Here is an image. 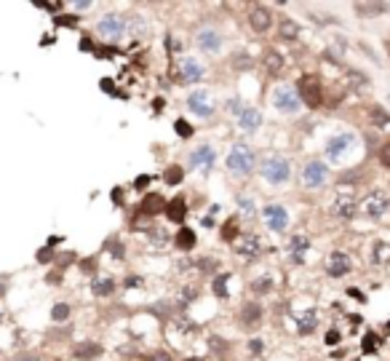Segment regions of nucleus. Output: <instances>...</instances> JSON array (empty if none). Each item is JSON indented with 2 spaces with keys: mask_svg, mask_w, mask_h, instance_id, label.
Returning <instances> with one entry per match:
<instances>
[{
  "mask_svg": "<svg viewBox=\"0 0 390 361\" xmlns=\"http://www.w3.org/2000/svg\"><path fill=\"white\" fill-rule=\"evenodd\" d=\"M163 212H166V217L171 219V222H182V219L187 217V204H185V198H171Z\"/></svg>",
  "mask_w": 390,
  "mask_h": 361,
  "instance_id": "obj_23",
  "label": "nucleus"
},
{
  "mask_svg": "<svg viewBox=\"0 0 390 361\" xmlns=\"http://www.w3.org/2000/svg\"><path fill=\"white\" fill-rule=\"evenodd\" d=\"M259 126H262V112L254 110V107H246L241 115H238V129L243 134H254Z\"/></svg>",
  "mask_w": 390,
  "mask_h": 361,
  "instance_id": "obj_19",
  "label": "nucleus"
},
{
  "mask_svg": "<svg viewBox=\"0 0 390 361\" xmlns=\"http://www.w3.org/2000/svg\"><path fill=\"white\" fill-rule=\"evenodd\" d=\"M179 78L185 83H198V80L203 78V64L187 56V59H182V64H179Z\"/></svg>",
  "mask_w": 390,
  "mask_h": 361,
  "instance_id": "obj_22",
  "label": "nucleus"
},
{
  "mask_svg": "<svg viewBox=\"0 0 390 361\" xmlns=\"http://www.w3.org/2000/svg\"><path fill=\"white\" fill-rule=\"evenodd\" d=\"M222 241H230V243H235L238 241V236H241V230H238V217H233V219H227V222L222 225Z\"/></svg>",
  "mask_w": 390,
  "mask_h": 361,
  "instance_id": "obj_29",
  "label": "nucleus"
},
{
  "mask_svg": "<svg viewBox=\"0 0 390 361\" xmlns=\"http://www.w3.org/2000/svg\"><path fill=\"white\" fill-rule=\"evenodd\" d=\"M262 219H265V225L273 230V233H283V230H286V225H289V209L283 206V204H265Z\"/></svg>",
  "mask_w": 390,
  "mask_h": 361,
  "instance_id": "obj_9",
  "label": "nucleus"
},
{
  "mask_svg": "<svg viewBox=\"0 0 390 361\" xmlns=\"http://www.w3.org/2000/svg\"><path fill=\"white\" fill-rule=\"evenodd\" d=\"M150 361H171V358H169V353L155 351V353H150Z\"/></svg>",
  "mask_w": 390,
  "mask_h": 361,
  "instance_id": "obj_50",
  "label": "nucleus"
},
{
  "mask_svg": "<svg viewBox=\"0 0 390 361\" xmlns=\"http://www.w3.org/2000/svg\"><path fill=\"white\" fill-rule=\"evenodd\" d=\"M163 209H166V201H163L160 193H147L145 198H142V204H139V212L145 217H155V214L163 212Z\"/></svg>",
  "mask_w": 390,
  "mask_h": 361,
  "instance_id": "obj_21",
  "label": "nucleus"
},
{
  "mask_svg": "<svg viewBox=\"0 0 390 361\" xmlns=\"http://www.w3.org/2000/svg\"><path fill=\"white\" fill-rule=\"evenodd\" d=\"M262 177L270 182V185H276V188H281V185H286L291 179V164L283 155L273 153V155H265L262 161Z\"/></svg>",
  "mask_w": 390,
  "mask_h": 361,
  "instance_id": "obj_2",
  "label": "nucleus"
},
{
  "mask_svg": "<svg viewBox=\"0 0 390 361\" xmlns=\"http://www.w3.org/2000/svg\"><path fill=\"white\" fill-rule=\"evenodd\" d=\"M195 43H198V49L206 51V54H219L222 46H224V38L214 27H200L198 35H195Z\"/></svg>",
  "mask_w": 390,
  "mask_h": 361,
  "instance_id": "obj_13",
  "label": "nucleus"
},
{
  "mask_svg": "<svg viewBox=\"0 0 390 361\" xmlns=\"http://www.w3.org/2000/svg\"><path fill=\"white\" fill-rule=\"evenodd\" d=\"M297 94H300V102L307 104L310 110H318L324 104V86L315 75H302L300 78V86H297Z\"/></svg>",
  "mask_w": 390,
  "mask_h": 361,
  "instance_id": "obj_4",
  "label": "nucleus"
},
{
  "mask_svg": "<svg viewBox=\"0 0 390 361\" xmlns=\"http://www.w3.org/2000/svg\"><path fill=\"white\" fill-rule=\"evenodd\" d=\"M126 286H142V278H126Z\"/></svg>",
  "mask_w": 390,
  "mask_h": 361,
  "instance_id": "obj_57",
  "label": "nucleus"
},
{
  "mask_svg": "<svg viewBox=\"0 0 390 361\" xmlns=\"http://www.w3.org/2000/svg\"><path fill=\"white\" fill-rule=\"evenodd\" d=\"M270 289H273V278H270L267 273H265V276H259V278H254V281H251V292H254V295H267Z\"/></svg>",
  "mask_w": 390,
  "mask_h": 361,
  "instance_id": "obj_34",
  "label": "nucleus"
},
{
  "mask_svg": "<svg viewBox=\"0 0 390 361\" xmlns=\"http://www.w3.org/2000/svg\"><path fill=\"white\" fill-rule=\"evenodd\" d=\"M147 185H150V177H139V179L134 182V188H139V190H145V188H147Z\"/></svg>",
  "mask_w": 390,
  "mask_h": 361,
  "instance_id": "obj_52",
  "label": "nucleus"
},
{
  "mask_svg": "<svg viewBox=\"0 0 390 361\" xmlns=\"http://www.w3.org/2000/svg\"><path fill=\"white\" fill-rule=\"evenodd\" d=\"M348 321L350 324H361V316H358V313H353V316H348Z\"/></svg>",
  "mask_w": 390,
  "mask_h": 361,
  "instance_id": "obj_60",
  "label": "nucleus"
},
{
  "mask_svg": "<svg viewBox=\"0 0 390 361\" xmlns=\"http://www.w3.org/2000/svg\"><path fill=\"white\" fill-rule=\"evenodd\" d=\"M209 348H211V351H214L217 356H219V353H227V351H230V345L224 343L222 337H217V334H211V337H209Z\"/></svg>",
  "mask_w": 390,
  "mask_h": 361,
  "instance_id": "obj_38",
  "label": "nucleus"
},
{
  "mask_svg": "<svg viewBox=\"0 0 390 361\" xmlns=\"http://www.w3.org/2000/svg\"><path fill=\"white\" fill-rule=\"evenodd\" d=\"M227 169L233 177H249V174L257 169V155L251 145L246 142H235L227 153Z\"/></svg>",
  "mask_w": 390,
  "mask_h": 361,
  "instance_id": "obj_1",
  "label": "nucleus"
},
{
  "mask_svg": "<svg viewBox=\"0 0 390 361\" xmlns=\"http://www.w3.org/2000/svg\"><path fill=\"white\" fill-rule=\"evenodd\" d=\"M38 260H40V262H49V260H51V252H49V249H43V252L38 254Z\"/></svg>",
  "mask_w": 390,
  "mask_h": 361,
  "instance_id": "obj_56",
  "label": "nucleus"
},
{
  "mask_svg": "<svg viewBox=\"0 0 390 361\" xmlns=\"http://www.w3.org/2000/svg\"><path fill=\"white\" fill-rule=\"evenodd\" d=\"M329 179V166L324 161H307L302 166V185L305 188H321Z\"/></svg>",
  "mask_w": 390,
  "mask_h": 361,
  "instance_id": "obj_11",
  "label": "nucleus"
},
{
  "mask_svg": "<svg viewBox=\"0 0 390 361\" xmlns=\"http://www.w3.org/2000/svg\"><path fill=\"white\" fill-rule=\"evenodd\" d=\"M262 316H265V310H262L259 302L249 300V302L241 305V327L243 329H257L259 324H262Z\"/></svg>",
  "mask_w": 390,
  "mask_h": 361,
  "instance_id": "obj_16",
  "label": "nucleus"
},
{
  "mask_svg": "<svg viewBox=\"0 0 390 361\" xmlns=\"http://www.w3.org/2000/svg\"><path fill=\"white\" fill-rule=\"evenodd\" d=\"M112 201H115V204H123V190H121V188L112 190Z\"/></svg>",
  "mask_w": 390,
  "mask_h": 361,
  "instance_id": "obj_53",
  "label": "nucleus"
},
{
  "mask_svg": "<svg viewBox=\"0 0 390 361\" xmlns=\"http://www.w3.org/2000/svg\"><path fill=\"white\" fill-rule=\"evenodd\" d=\"M110 252H112V257H118V260H123L126 254H123V243L121 241H112L110 243Z\"/></svg>",
  "mask_w": 390,
  "mask_h": 361,
  "instance_id": "obj_47",
  "label": "nucleus"
},
{
  "mask_svg": "<svg viewBox=\"0 0 390 361\" xmlns=\"http://www.w3.org/2000/svg\"><path fill=\"white\" fill-rule=\"evenodd\" d=\"M97 32L102 35L104 40H110V43L121 40V38H123V32H126V19L115 16V14L102 16V19L97 21Z\"/></svg>",
  "mask_w": 390,
  "mask_h": 361,
  "instance_id": "obj_10",
  "label": "nucleus"
},
{
  "mask_svg": "<svg viewBox=\"0 0 390 361\" xmlns=\"http://www.w3.org/2000/svg\"><path fill=\"white\" fill-rule=\"evenodd\" d=\"M91 289H94V295H97V297H107V295L115 292V281H112V278H97V281L91 284Z\"/></svg>",
  "mask_w": 390,
  "mask_h": 361,
  "instance_id": "obj_30",
  "label": "nucleus"
},
{
  "mask_svg": "<svg viewBox=\"0 0 390 361\" xmlns=\"http://www.w3.org/2000/svg\"><path fill=\"white\" fill-rule=\"evenodd\" d=\"M227 281H230V273H217V276H214V284H211V289H214V295H217L219 300H230Z\"/></svg>",
  "mask_w": 390,
  "mask_h": 361,
  "instance_id": "obj_28",
  "label": "nucleus"
},
{
  "mask_svg": "<svg viewBox=\"0 0 390 361\" xmlns=\"http://www.w3.org/2000/svg\"><path fill=\"white\" fill-rule=\"evenodd\" d=\"M150 241L152 243H155V246H166V243H169V236H166V230H150Z\"/></svg>",
  "mask_w": 390,
  "mask_h": 361,
  "instance_id": "obj_43",
  "label": "nucleus"
},
{
  "mask_svg": "<svg viewBox=\"0 0 390 361\" xmlns=\"http://www.w3.org/2000/svg\"><path fill=\"white\" fill-rule=\"evenodd\" d=\"M307 249H310V238H307L305 233H294V236L286 241V257H289L294 265H302V262H305Z\"/></svg>",
  "mask_w": 390,
  "mask_h": 361,
  "instance_id": "obj_15",
  "label": "nucleus"
},
{
  "mask_svg": "<svg viewBox=\"0 0 390 361\" xmlns=\"http://www.w3.org/2000/svg\"><path fill=\"white\" fill-rule=\"evenodd\" d=\"M51 319L56 324H62V321L70 319V305H67V302H56V305L51 308Z\"/></svg>",
  "mask_w": 390,
  "mask_h": 361,
  "instance_id": "obj_35",
  "label": "nucleus"
},
{
  "mask_svg": "<svg viewBox=\"0 0 390 361\" xmlns=\"http://www.w3.org/2000/svg\"><path fill=\"white\" fill-rule=\"evenodd\" d=\"M348 295H350L353 300H358V302H366V297H363V292H358V289H348Z\"/></svg>",
  "mask_w": 390,
  "mask_h": 361,
  "instance_id": "obj_51",
  "label": "nucleus"
},
{
  "mask_svg": "<svg viewBox=\"0 0 390 361\" xmlns=\"http://www.w3.org/2000/svg\"><path fill=\"white\" fill-rule=\"evenodd\" d=\"M102 88H104V91H110V94L115 91V88H112V80H110V78H104V80H102Z\"/></svg>",
  "mask_w": 390,
  "mask_h": 361,
  "instance_id": "obj_55",
  "label": "nucleus"
},
{
  "mask_svg": "<svg viewBox=\"0 0 390 361\" xmlns=\"http://www.w3.org/2000/svg\"><path fill=\"white\" fill-rule=\"evenodd\" d=\"M73 353L80 361H94L97 356H102V345H97V343H80V345H75Z\"/></svg>",
  "mask_w": 390,
  "mask_h": 361,
  "instance_id": "obj_24",
  "label": "nucleus"
},
{
  "mask_svg": "<svg viewBox=\"0 0 390 361\" xmlns=\"http://www.w3.org/2000/svg\"><path fill=\"white\" fill-rule=\"evenodd\" d=\"M16 361H40L35 353H25V356H16Z\"/></svg>",
  "mask_w": 390,
  "mask_h": 361,
  "instance_id": "obj_54",
  "label": "nucleus"
},
{
  "mask_svg": "<svg viewBox=\"0 0 390 361\" xmlns=\"http://www.w3.org/2000/svg\"><path fill=\"white\" fill-rule=\"evenodd\" d=\"M297 35H300L297 21H294V19H281V38H286V40H297Z\"/></svg>",
  "mask_w": 390,
  "mask_h": 361,
  "instance_id": "obj_33",
  "label": "nucleus"
},
{
  "mask_svg": "<svg viewBox=\"0 0 390 361\" xmlns=\"http://www.w3.org/2000/svg\"><path fill=\"white\" fill-rule=\"evenodd\" d=\"M262 249H265V243L257 233H241L238 241H235V254L241 260H257L262 254Z\"/></svg>",
  "mask_w": 390,
  "mask_h": 361,
  "instance_id": "obj_8",
  "label": "nucleus"
},
{
  "mask_svg": "<svg viewBox=\"0 0 390 361\" xmlns=\"http://www.w3.org/2000/svg\"><path fill=\"white\" fill-rule=\"evenodd\" d=\"M369 260H372V265H385V262L390 260V243H385V241H377L374 246H372Z\"/></svg>",
  "mask_w": 390,
  "mask_h": 361,
  "instance_id": "obj_26",
  "label": "nucleus"
},
{
  "mask_svg": "<svg viewBox=\"0 0 390 361\" xmlns=\"http://www.w3.org/2000/svg\"><path fill=\"white\" fill-rule=\"evenodd\" d=\"M174 131H176V134H179L182 139H190V137H193V126H190V123H187V121H182V118H179V121H176V123H174Z\"/></svg>",
  "mask_w": 390,
  "mask_h": 361,
  "instance_id": "obj_40",
  "label": "nucleus"
},
{
  "mask_svg": "<svg viewBox=\"0 0 390 361\" xmlns=\"http://www.w3.org/2000/svg\"><path fill=\"white\" fill-rule=\"evenodd\" d=\"M350 267H353V262H350V257H348L345 252H332V254H329V260H326V273L332 276V278L348 276Z\"/></svg>",
  "mask_w": 390,
  "mask_h": 361,
  "instance_id": "obj_18",
  "label": "nucleus"
},
{
  "mask_svg": "<svg viewBox=\"0 0 390 361\" xmlns=\"http://www.w3.org/2000/svg\"><path fill=\"white\" fill-rule=\"evenodd\" d=\"M377 345H380V337H377L374 332H366V337H363V343H361V348H363V353H374V351H377Z\"/></svg>",
  "mask_w": 390,
  "mask_h": 361,
  "instance_id": "obj_37",
  "label": "nucleus"
},
{
  "mask_svg": "<svg viewBox=\"0 0 390 361\" xmlns=\"http://www.w3.org/2000/svg\"><path fill=\"white\" fill-rule=\"evenodd\" d=\"M249 27L259 35H265L270 27H273V14H270V8L265 6H251L249 11Z\"/></svg>",
  "mask_w": 390,
  "mask_h": 361,
  "instance_id": "obj_17",
  "label": "nucleus"
},
{
  "mask_svg": "<svg viewBox=\"0 0 390 361\" xmlns=\"http://www.w3.org/2000/svg\"><path fill=\"white\" fill-rule=\"evenodd\" d=\"M187 110L193 115H198V118H211V115L217 112V104H214V99H211V94L206 88H195L193 94L187 97Z\"/></svg>",
  "mask_w": 390,
  "mask_h": 361,
  "instance_id": "obj_7",
  "label": "nucleus"
},
{
  "mask_svg": "<svg viewBox=\"0 0 390 361\" xmlns=\"http://www.w3.org/2000/svg\"><path fill=\"white\" fill-rule=\"evenodd\" d=\"M152 110L160 112V110H163V99H155V102H152Z\"/></svg>",
  "mask_w": 390,
  "mask_h": 361,
  "instance_id": "obj_59",
  "label": "nucleus"
},
{
  "mask_svg": "<svg viewBox=\"0 0 390 361\" xmlns=\"http://www.w3.org/2000/svg\"><path fill=\"white\" fill-rule=\"evenodd\" d=\"M294 324H297V334L307 337V334H313L315 327H318V313H315L313 308H310V310H302V313H297V316H294Z\"/></svg>",
  "mask_w": 390,
  "mask_h": 361,
  "instance_id": "obj_20",
  "label": "nucleus"
},
{
  "mask_svg": "<svg viewBox=\"0 0 390 361\" xmlns=\"http://www.w3.org/2000/svg\"><path fill=\"white\" fill-rule=\"evenodd\" d=\"M358 145V139L353 131H337L326 139V158L332 161V164H339V161H345L350 153H353V147Z\"/></svg>",
  "mask_w": 390,
  "mask_h": 361,
  "instance_id": "obj_3",
  "label": "nucleus"
},
{
  "mask_svg": "<svg viewBox=\"0 0 390 361\" xmlns=\"http://www.w3.org/2000/svg\"><path fill=\"white\" fill-rule=\"evenodd\" d=\"M227 110H230V112H235V115H241L246 107H243V102H241L238 97H233V99L227 102Z\"/></svg>",
  "mask_w": 390,
  "mask_h": 361,
  "instance_id": "obj_45",
  "label": "nucleus"
},
{
  "mask_svg": "<svg viewBox=\"0 0 390 361\" xmlns=\"http://www.w3.org/2000/svg\"><path fill=\"white\" fill-rule=\"evenodd\" d=\"M358 8V14H385V11H387V6L385 3H369V6H356Z\"/></svg>",
  "mask_w": 390,
  "mask_h": 361,
  "instance_id": "obj_39",
  "label": "nucleus"
},
{
  "mask_svg": "<svg viewBox=\"0 0 390 361\" xmlns=\"http://www.w3.org/2000/svg\"><path fill=\"white\" fill-rule=\"evenodd\" d=\"M163 179H166V185H179L185 179V171L179 166H169L166 171H163Z\"/></svg>",
  "mask_w": 390,
  "mask_h": 361,
  "instance_id": "obj_36",
  "label": "nucleus"
},
{
  "mask_svg": "<svg viewBox=\"0 0 390 361\" xmlns=\"http://www.w3.org/2000/svg\"><path fill=\"white\" fill-rule=\"evenodd\" d=\"M176 246H179L182 252H190V249H195V230H190V228H179V233H176Z\"/></svg>",
  "mask_w": 390,
  "mask_h": 361,
  "instance_id": "obj_27",
  "label": "nucleus"
},
{
  "mask_svg": "<svg viewBox=\"0 0 390 361\" xmlns=\"http://www.w3.org/2000/svg\"><path fill=\"white\" fill-rule=\"evenodd\" d=\"M273 107L281 112V115H297L302 110V102H300V94L294 86H278L273 91Z\"/></svg>",
  "mask_w": 390,
  "mask_h": 361,
  "instance_id": "obj_5",
  "label": "nucleus"
},
{
  "mask_svg": "<svg viewBox=\"0 0 390 361\" xmlns=\"http://www.w3.org/2000/svg\"><path fill=\"white\" fill-rule=\"evenodd\" d=\"M131 32L139 35V38H145V35H147V21L142 19V16H134V21H131Z\"/></svg>",
  "mask_w": 390,
  "mask_h": 361,
  "instance_id": "obj_44",
  "label": "nucleus"
},
{
  "mask_svg": "<svg viewBox=\"0 0 390 361\" xmlns=\"http://www.w3.org/2000/svg\"><path fill=\"white\" fill-rule=\"evenodd\" d=\"M59 25H75V16H59Z\"/></svg>",
  "mask_w": 390,
  "mask_h": 361,
  "instance_id": "obj_58",
  "label": "nucleus"
},
{
  "mask_svg": "<svg viewBox=\"0 0 390 361\" xmlns=\"http://www.w3.org/2000/svg\"><path fill=\"white\" fill-rule=\"evenodd\" d=\"M387 54H390V40H387Z\"/></svg>",
  "mask_w": 390,
  "mask_h": 361,
  "instance_id": "obj_61",
  "label": "nucleus"
},
{
  "mask_svg": "<svg viewBox=\"0 0 390 361\" xmlns=\"http://www.w3.org/2000/svg\"><path fill=\"white\" fill-rule=\"evenodd\" d=\"M361 212L369 217V219H382L387 212H390V193L387 190H382V188H377V190H372L369 195L363 198V204H361Z\"/></svg>",
  "mask_w": 390,
  "mask_h": 361,
  "instance_id": "obj_6",
  "label": "nucleus"
},
{
  "mask_svg": "<svg viewBox=\"0 0 390 361\" xmlns=\"http://www.w3.org/2000/svg\"><path fill=\"white\" fill-rule=\"evenodd\" d=\"M174 327L179 329L182 334H190V332H195V324H190V321H187V316H179V319H174Z\"/></svg>",
  "mask_w": 390,
  "mask_h": 361,
  "instance_id": "obj_42",
  "label": "nucleus"
},
{
  "mask_svg": "<svg viewBox=\"0 0 390 361\" xmlns=\"http://www.w3.org/2000/svg\"><path fill=\"white\" fill-rule=\"evenodd\" d=\"M324 343H326V345H339V332H337V329H329L326 337H324Z\"/></svg>",
  "mask_w": 390,
  "mask_h": 361,
  "instance_id": "obj_48",
  "label": "nucleus"
},
{
  "mask_svg": "<svg viewBox=\"0 0 390 361\" xmlns=\"http://www.w3.org/2000/svg\"><path fill=\"white\" fill-rule=\"evenodd\" d=\"M380 164H382L385 169H390V142L382 145V150H380Z\"/></svg>",
  "mask_w": 390,
  "mask_h": 361,
  "instance_id": "obj_46",
  "label": "nucleus"
},
{
  "mask_svg": "<svg viewBox=\"0 0 390 361\" xmlns=\"http://www.w3.org/2000/svg\"><path fill=\"white\" fill-rule=\"evenodd\" d=\"M262 348H265V343H262V340H251V343H249V351H251L254 356H259V353H262Z\"/></svg>",
  "mask_w": 390,
  "mask_h": 361,
  "instance_id": "obj_49",
  "label": "nucleus"
},
{
  "mask_svg": "<svg viewBox=\"0 0 390 361\" xmlns=\"http://www.w3.org/2000/svg\"><path fill=\"white\" fill-rule=\"evenodd\" d=\"M190 166L193 169H198V171H203V174H209L211 169H214V164H217V153H214V147H209V145H200V147H195L193 153H190Z\"/></svg>",
  "mask_w": 390,
  "mask_h": 361,
  "instance_id": "obj_14",
  "label": "nucleus"
},
{
  "mask_svg": "<svg viewBox=\"0 0 390 361\" xmlns=\"http://www.w3.org/2000/svg\"><path fill=\"white\" fill-rule=\"evenodd\" d=\"M238 209H241V217L243 219H254L257 217V206L249 195H238Z\"/></svg>",
  "mask_w": 390,
  "mask_h": 361,
  "instance_id": "obj_31",
  "label": "nucleus"
},
{
  "mask_svg": "<svg viewBox=\"0 0 390 361\" xmlns=\"http://www.w3.org/2000/svg\"><path fill=\"white\" fill-rule=\"evenodd\" d=\"M187 361H200V358H187Z\"/></svg>",
  "mask_w": 390,
  "mask_h": 361,
  "instance_id": "obj_62",
  "label": "nucleus"
},
{
  "mask_svg": "<svg viewBox=\"0 0 390 361\" xmlns=\"http://www.w3.org/2000/svg\"><path fill=\"white\" fill-rule=\"evenodd\" d=\"M198 295H200V289H198L195 284L182 286V289H179V305H182V308H185V305H190V302L198 300Z\"/></svg>",
  "mask_w": 390,
  "mask_h": 361,
  "instance_id": "obj_32",
  "label": "nucleus"
},
{
  "mask_svg": "<svg viewBox=\"0 0 390 361\" xmlns=\"http://www.w3.org/2000/svg\"><path fill=\"white\" fill-rule=\"evenodd\" d=\"M387 329H390V321H387Z\"/></svg>",
  "mask_w": 390,
  "mask_h": 361,
  "instance_id": "obj_63",
  "label": "nucleus"
},
{
  "mask_svg": "<svg viewBox=\"0 0 390 361\" xmlns=\"http://www.w3.org/2000/svg\"><path fill=\"white\" fill-rule=\"evenodd\" d=\"M283 64H286V59H283L276 49H267L265 51V70H267L270 75H278L281 70H283Z\"/></svg>",
  "mask_w": 390,
  "mask_h": 361,
  "instance_id": "obj_25",
  "label": "nucleus"
},
{
  "mask_svg": "<svg viewBox=\"0 0 390 361\" xmlns=\"http://www.w3.org/2000/svg\"><path fill=\"white\" fill-rule=\"evenodd\" d=\"M372 118L377 121V126H380V129L390 126V115H387V112H382V107H372Z\"/></svg>",
  "mask_w": 390,
  "mask_h": 361,
  "instance_id": "obj_41",
  "label": "nucleus"
},
{
  "mask_svg": "<svg viewBox=\"0 0 390 361\" xmlns=\"http://www.w3.org/2000/svg\"><path fill=\"white\" fill-rule=\"evenodd\" d=\"M329 212H332L334 217H342V219H353L358 212L356 206V198H353V190L348 193V188H339V195L334 198V204L329 206Z\"/></svg>",
  "mask_w": 390,
  "mask_h": 361,
  "instance_id": "obj_12",
  "label": "nucleus"
}]
</instances>
